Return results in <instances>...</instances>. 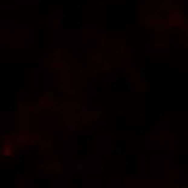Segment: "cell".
<instances>
[{"mask_svg":"<svg viewBox=\"0 0 188 188\" xmlns=\"http://www.w3.org/2000/svg\"><path fill=\"white\" fill-rule=\"evenodd\" d=\"M19 70L15 68H2L0 69V89H18Z\"/></svg>","mask_w":188,"mask_h":188,"instance_id":"cell-1","label":"cell"},{"mask_svg":"<svg viewBox=\"0 0 188 188\" xmlns=\"http://www.w3.org/2000/svg\"><path fill=\"white\" fill-rule=\"evenodd\" d=\"M11 143L15 148H34V147H37L39 141L35 138H28V137L20 135L18 132H13Z\"/></svg>","mask_w":188,"mask_h":188,"instance_id":"cell-2","label":"cell"},{"mask_svg":"<svg viewBox=\"0 0 188 188\" xmlns=\"http://www.w3.org/2000/svg\"><path fill=\"white\" fill-rule=\"evenodd\" d=\"M9 47L13 49H19L24 47V28L20 27V25L16 28V39L9 43Z\"/></svg>","mask_w":188,"mask_h":188,"instance_id":"cell-3","label":"cell"},{"mask_svg":"<svg viewBox=\"0 0 188 188\" xmlns=\"http://www.w3.org/2000/svg\"><path fill=\"white\" fill-rule=\"evenodd\" d=\"M63 125V133L65 134H78L79 133V128L82 127V123H62Z\"/></svg>","mask_w":188,"mask_h":188,"instance_id":"cell-4","label":"cell"},{"mask_svg":"<svg viewBox=\"0 0 188 188\" xmlns=\"http://www.w3.org/2000/svg\"><path fill=\"white\" fill-rule=\"evenodd\" d=\"M54 76H55V84H54V88L57 92L60 90L62 87V63L60 62H57L55 63V70H54Z\"/></svg>","mask_w":188,"mask_h":188,"instance_id":"cell-5","label":"cell"},{"mask_svg":"<svg viewBox=\"0 0 188 188\" xmlns=\"http://www.w3.org/2000/svg\"><path fill=\"white\" fill-rule=\"evenodd\" d=\"M94 105H90V104H82L80 107V117L83 119H88L92 114H94Z\"/></svg>","mask_w":188,"mask_h":188,"instance_id":"cell-6","label":"cell"},{"mask_svg":"<svg viewBox=\"0 0 188 188\" xmlns=\"http://www.w3.org/2000/svg\"><path fill=\"white\" fill-rule=\"evenodd\" d=\"M186 16H187V13H186V10L183 9L182 6H181V8H177V9L173 11V14H172V18H173V20H174L176 23L183 21V20L186 19Z\"/></svg>","mask_w":188,"mask_h":188,"instance_id":"cell-7","label":"cell"},{"mask_svg":"<svg viewBox=\"0 0 188 188\" xmlns=\"http://www.w3.org/2000/svg\"><path fill=\"white\" fill-rule=\"evenodd\" d=\"M62 41H82V34H60Z\"/></svg>","mask_w":188,"mask_h":188,"instance_id":"cell-8","label":"cell"},{"mask_svg":"<svg viewBox=\"0 0 188 188\" xmlns=\"http://www.w3.org/2000/svg\"><path fill=\"white\" fill-rule=\"evenodd\" d=\"M97 35H98V34H97L96 29H94L93 27H88L87 30H85L84 33H82V41L87 40V39H89V38H96Z\"/></svg>","mask_w":188,"mask_h":188,"instance_id":"cell-9","label":"cell"},{"mask_svg":"<svg viewBox=\"0 0 188 188\" xmlns=\"http://www.w3.org/2000/svg\"><path fill=\"white\" fill-rule=\"evenodd\" d=\"M13 148L10 144H6L2 152V158H13Z\"/></svg>","mask_w":188,"mask_h":188,"instance_id":"cell-10","label":"cell"},{"mask_svg":"<svg viewBox=\"0 0 188 188\" xmlns=\"http://www.w3.org/2000/svg\"><path fill=\"white\" fill-rule=\"evenodd\" d=\"M84 164L85 163H84V162H82V160H74L73 164H72V168H73L74 172H82L83 169H85Z\"/></svg>","mask_w":188,"mask_h":188,"instance_id":"cell-11","label":"cell"},{"mask_svg":"<svg viewBox=\"0 0 188 188\" xmlns=\"http://www.w3.org/2000/svg\"><path fill=\"white\" fill-rule=\"evenodd\" d=\"M52 102H53L52 97H43V98H40V99H39L38 104H39V107L45 108V107H48V105L52 104Z\"/></svg>","mask_w":188,"mask_h":188,"instance_id":"cell-12","label":"cell"},{"mask_svg":"<svg viewBox=\"0 0 188 188\" xmlns=\"http://www.w3.org/2000/svg\"><path fill=\"white\" fill-rule=\"evenodd\" d=\"M63 108L66 109V110H75V109L79 108V104L75 103V102H68V103H65L63 105Z\"/></svg>","mask_w":188,"mask_h":188,"instance_id":"cell-13","label":"cell"},{"mask_svg":"<svg viewBox=\"0 0 188 188\" xmlns=\"http://www.w3.org/2000/svg\"><path fill=\"white\" fill-rule=\"evenodd\" d=\"M163 172H164V176L166 177H169V176H172V173L168 172V156H164L163 157Z\"/></svg>","mask_w":188,"mask_h":188,"instance_id":"cell-14","label":"cell"},{"mask_svg":"<svg viewBox=\"0 0 188 188\" xmlns=\"http://www.w3.org/2000/svg\"><path fill=\"white\" fill-rule=\"evenodd\" d=\"M84 167L88 169H102L103 168V164L102 163H85Z\"/></svg>","mask_w":188,"mask_h":188,"instance_id":"cell-15","label":"cell"},{"mask_svg":"<svg viewBox=\"0 0 188 188\" xmlns=\"http://www.w3.org/2000/svg\"><path fill=\"white\" fill-rule=\"evenodd\" d=\"M94 39H96V40L98 41V47H99L100 49H104V47H105V40H104V38H103V37L97 35Z\"/></svg>","mask_w":188,"mask_h":188,"instance_id":"cell-16","label":"cell"},{"mask_svg":"<svg viewBox=\"0 0 188 188\" xmlns=\"http://www.w3.org/2000/svg\"><path fill=\"white\" fill-rule=\"evenodd\" d=\"M13 132H18V113L13 115Z\"/></svg>","mask_w":188,"mask_h":188,"instance_id":"cell-17","label":"cell"},{"mask_svg":"<svg viewBox=\"0 0 188 188\" xmlns=\"http://www.w3.org/2000/svg\"><path fill=\"white\" fill-rule=\"evenodd\" d=\"M162 10H166V11H168V13H170V10H172V6H170L167 2H164L163 4H162Z\"/></svg>","mask_w":188,"mask_h":188,"instance_id":"cell-18","label":"cell"},{"mask_svg":"<svg viewBox=\"0 0 188 188\" xmlns=\"http://www.w3.org/2000/svg\"><path fill=\"white\" fill-rule=\"evenodd\" d=\"M166 2L170 5V6H178L181 4V0H166Z\"/></svg>","mask_w":188,"mask_h":188,"instance_id":"cell-19","label":"cell"},{"mask_svg":"<svg viewBox=\"0 0 188 188\" xmlns=\"http://www.w3.org/2000/svg\"><path fill=\"white\" fill-rule=\"evenodd\" d=\"M149 19L152 20V23H153V24H154V23H157V21L159 20V13H158V11H157V13H154V14H153V15L151 16Z\"/></svg>","mask_w":188,"mask_h":188,"instance_id":"cell-20","label":"cell"},{"mask_svg":"<svg viewBox=\"0 0 188 188\" xmlns=\"http://www.w3.org/2000/svg\"><path fill=\"white\" fill-rule=\"evenodd\" d=\"M143 16H144V20L148 19V6L147 5L143 6Z\"/></svg>","mask_w":188,"mask_h":188,"instance_id":"cell-21","label":"cell"},{"mask_svg":"<svg viewBox=\"0 0 188 188\" xmlns=\"http://www.w3.org/2000/svg\"><path fill=\"white\" fill-rule=\"evenodd\" d=\"M3 142H4V134L0 133V149L3 147ZM0 158H2V151H0Z\"/></svg>","mask_w":188,"mask_h":188,"instance_id":"cell-22","label":"cell"},{"mask_svg":"<svg viewBox=\"0 0 188 188\" xmlns=\"http://www.w3.org/2000/svg\"><path fill=\"white\" fill-rule=\"evenodd\" d=\"M4 31H5V27L0 25V35H2V34H4Z\"/></svg>","mask_w":188,"mask_h":188,"instance_id":"cell-23","label":"cell"},{"mask_svg":"<svg viewBox=\"0 0 188 188\" xmlns=\"http://www.w3.org/2000/svg\"><path fill=\"white\" fill-rule=\"evenodd\" d=\"M109 73V69L108 68H104V70H103V74H108Z\"/></svg>","mask_w":188,"mask_h":188,"instance_id":"cell-24","label":"cell"},{"mask_svg":"<svg viewBox=\"0 0 188 188\" xmlns=\"http://www.w3.org/2000/svg\"><path fill=\"white\" fill-rule=\"evenodd\" d=\"M60 24H62L60 21H57V23H55V27H57V28H59V27H60Z\"/></svg>","mask_w":188,"mask_h":188,"instance_id":"cell-25","label":"cell"},{"mask_svg":"<svg viewBox=\"0 0 188 188\" xmlns=\"http://www.w3.org/2000/svg\"><path fill=\"white\" fill-rule=\"evenodd\" d=\"M184 10H188V5H184V8H183Z\"/></svg>","mask_w":188,"mask_h":188,"instance_id":"cell-26","label":"cell"}]
</instances>
